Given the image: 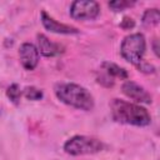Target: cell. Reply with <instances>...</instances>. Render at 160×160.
Here are the masks:
<instances>
[{
	"instance_id": "obj_1",
	"label": "cell",
	"mask_w": 160,
	"mask_h": 160,
	"mask_svg": "<svg viewBox=\"0 0 160 160\" xmlns=\"http://www.w3.org/2000/svg\"><path fill=\"white\" fill-rule=\"evenodd\" d=\"M110 108L111 116L116 122L134 126H148L151 122L149 111L138 104L121 99H112Z\"/></svg>"
},
{
	"instance_id": "obj_2",
	"label": "cell",
	"mask_w": 160,
	"mask_h": 160,
	"mask_svg": "<svg viewBox=\"0 0 160 160\" xmlns=\"http://www.w3.org/2000/svg\"><path fill=\"white\" fill-rule=\"evenodd\" d=\"M56 98L75 109L90 111L94 109V98L92 95L81 85L75 82H61L56 84L54 88Z\"/></svg>"
},
{
	"instance_id": "obj_3",
	"label": "cell",
	"mask_w": 160,
	"mask_h": 160,
	"mask_svg": "<svg viewBox=\"0 0 160 160\" xmlns=\"http://www.w3.org/2000/svg\"><path fill=\"white\" fill-rule=\"evenodd\" d=\"M105 145L102 141L94 136L86 135H75L65 141L64 151L72 156L79 155H88V154H96L104 150Z\"/></svg>"
},
{
	"instance_id": "obj_4",
	"label": "cell",
	"mask_w": 160,
	"mask_h": 160,
	"mask_svg": "<svg viewBox=\"0 0 160 160\" xmlns=\"http://www.w3.org/2000/svg\"><path fill=\"white\" fill-rule=\"evenodd\" d=\"M145 50H146V41L144 35L140 32L130 34L126 38H124L120 46L121 56L126 61L134 65H139L142 61Z\"/></svg>"
},
{
	"instance_id": "obj_5",
	"label": "cell",
	"mask_w": 160,
	"mask_h": 160,
	"mask_svg": "<svg viewBox=\"0 0 160 160\" xmlns=\"http://www.w3.org/2000/svg\"><path fill=\"white\" fill-rule=\"evenodd\" d=\"M100 14V5L92 0H76L70 5V15L75 20H94Z\"/></svg>"
},
{
	"instance_id": "obj_6",
	"label": "cell",
	"mask_w": 160,
	"mask_h": 160,
	"mask_svg": "<svg viewBox=\"0 0 160 160\" xmlns=\"http://www.w3.org/2000/svg\"><path fill=\"white\" fill-rule=\"evenodd\" d=\"M19 58L24 69L34 70L39 62V50L34 44L24 42L19 49Z\"/></svg>"
},
{
	"instance_id": "obj_7",
	"label": "cell",
	"mask_w": 160,
	"mask_h": 160,
	"mask_svg": "<svg viewBox=\"0 0 160 160\" xmlns=\"http://www.w3.org/2000/svg\"><path fill=\"white\" fill-rule=\"evenodd\" d=\"M122 92L129 98L132 99L136 102H141V104H150L151 100V95L145 90V88H142L141 85L136 84L135 81L128 80L122 84L121 86Z\"/></svg>"
},
{
	"instance_id": "obj_8",
	"label": "cell",
	"mask_w": 160,
	"mask_h": 160,
	"mask_svg": "<svg viewBox=\"0 0 160 160\" xmlns=\"http://www.w3.org/2000/svg\"><path fill=\"white\" fill-rule=\"evenodd\" d=\"M41 24L42 26L50 31V32H55V34H62V35H72V34H79V30L71 25H66L62 22L56 21L54 18H51L49 14H46L45 11H41Z\"/></svg>"
},
{
	"instance_id": "obj_9",
	"label": "cell",
	"mask_w": 160,
	"mask_h": 160,
	"mask_svg": "<svg viewBox=\"0 0 160 160\" xmlns=\"http://www.w3.org/2000/svg\"><path fill=\"white\" fill-rule=\"evenodd\" d=\"M38 45H39V54L46 56V58H52V56H58L61 52H64V48L60 44H56L51 40H49L48 36H45L44 34H39L38 35Z\"/></svg>"
},
{
	"instance_id": "obj_10",
	"label": "cell",
	"mask_w": 160,
	"mask_h": 160,
	"mask_svg": "<svg viewBox=\"0 0 160 160\" xmlns=\"http://www.w3.org/2000/svg\"><path fill=\"white\" fill-rule=\"evenodd\" d=\"M102 70L105 71V74L109 76V78H116V79H120V80H125L128 79V72L125 69L120 68L119 65L114 64V62H109V61H105L102 62Z\"/></svg>"
},
{
	"instance_id": "obj_11",
	"label": "cell",
	"mask_w": 160,
	"mask_h": 160,
	"mask_svg": "<svg viewBox=\"0 0 160 160\" xmlns=\"http://www.w3.org/2000/svg\"><path fill=\"white\" fill-rule=\"evenodd\" d=\"M160 21V12L158 9H148L142 15V24L146 26L158 25Z\"/></svg>"
},
{
	"instance_id": "obj_12",
	"label": "cell",
	"mask_w": 160,
	"mask_h": 160,
	"mask_svg": "<svg viewBox=\"0 0 160 160\" xmlns=\"http://www.w3.org/2000/svg\"><path fill=\"white\" fill-rule=\"evenodd\" d=\"M6 95H8V98H9L12 102L18 104L19 100H20V95H21V90H20L19 85H18V84L10 85V86L8 88V90H6Z\"/></svg>"
},
{
	"instance_id": "obj_13",
	"label": "cell",
	"mask_w": 160,
	"mask_h": 160,
	"mask_svg": "<svg viewBox=\"0 0 160 160\" xmlns=\"http://www.w3.org/2000/svg\"><path fill=\"white\" fill-rule=\"evenodd\" d=\"M24 95H25L26 99L35 101V100H40L42 98V91L40 89L35 88V86H28L24 90Z\"/></svg>"
},
{
	"instance_id": "obj_14",
	"label": "cell",
	"mask_w": 160,
	"mask_h": 160,
	"mask_svg": "<svg viewBox=\"0 0 160 160\" xmlns=\"http://www.w3.org/2000/svg\"><path fill=\"white\" fill-rule=\"evenodd\" d=\"M135 2L134 1H128V0H116V1H110L109 6L114 10V11H122L126 8L132 6Z\"/></svg>"
},
{
	"instance_id": "obj_15",
	"label": "cell",
	"mask_w": 160,
	"mask_h": 160,
	"mask_svg": "<svg viewBox=\"0 0 160 160\" xmlns=\"http://www.w3.org/2000/svg\"><path fill=\"white\" fill-rule=\"evenodd\" d=\"M139 69H140V71H144V72H154L155 71V68L152 66V65H150V64H148V62H144V61H141L139 65H136Z\"/></svg>"
},
{
	"instance_id": "obj_16",
	"label": "cell",
	"mask_w": 160,
	"mask_h": 160,
	"mask_svg": "<svg viewBox=\"0 0 160 160\" xmlns=\"http://www.w3.org/2000/svg\"><path fill=\"white\" fill-rule=\"evenodd\" d=\"M125 22H126V25L122 26V28H125V29H128V28H132V26H134V21H132V19H130V18H124L122 24H125Z\"/></svg>"
}]
</instances>
